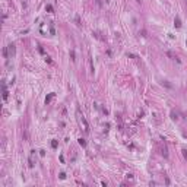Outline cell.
I'll list each match as a JSON object with an SVG mask.
<instances>
[{
  "mask_svg": "<svg viewBox=\"0 0 187 187\" xmlns=\"http://www.w3.org/2000/svg\"><path fill=\"white\" fill-rule=\"evenodd\" d=\"M46 9H47V10H48V12H51V10H53V7H51V6H50V5H48V6H47V7H46Z\"/></svg>",
  "mask_w": 187,
  "mask_h": 187,
  "instance_id": "cell-6",
  "label": "cell"
},
{
  "mask_svg": "<svg viewBox=\"0 0 187 187\" xmlns=\"http://www.w3.org/2000/svg\"><path fill=\"white\" fill-rule=\"evenodd\" d=\"M2 89H3V100H7V89H6V83H2Z\"/></svg>",
  "mask_w": 187,
  "mask_h": 187,
  "instance_id": "cell-1",
  "label": "cell"
},
{
  "mask_svg": "<svg viewBox=\"0 0 187 187\" xmlns=\"http://www.w3.org/2000/svg\"><path fill=\"white\" fill-rule=\"evenodd\" d=\"M79 145H82V146H86V142H85V139H79Z\"/></svg>",
  "mask_w": 187,
  "mask_h": 187,
  "instance_id": "cell-3",
  "label": "cell"
},
{
  "mask_svg": "<svg viewBox=\"0 0 187 187\" xmlns=\"http://www.w3.org/2000/svg\"><path fill=\"white\" fill-rule=\"evenodd\" d=\"M7 50H9L10 56H13V54H15V46H13V44H9V46H7Z\"/></svg>",
  "mask_w": 187,
  "mask_h": 187,
  "instance_id": "cell-2",
  "label": "cell"
},
{
  "mask_svg": "<svg viewBox=\"0 0 187 187\" xmlns=\"http://www.w3.org/2000/svg\"><path fill=\"white\" fill-rule=\"evenodd\" d=\"M51 146H53V148H57V142L53 140V142H51Z\"/></svg>",
  "mask_w": 187,
  "mask_h": 187,
  "instance_id": "cell-5",
  "label": "cell"
},
{
  "mask_svg": "<svg viewBox=\"0 0 187 187\" xmlns=\"http://www.w3.org/2000/svg\"><path fill=\"white\" fill-rule=\"evenodd\" d=\"M175 25H177L178 28L181 26V22H180V19H178V18H175Z\"/></svg>",
  "mask_w": 187,
  "mask_h": 187,
  "instance_id": "cell-4",
  "label": "cell"
}]
</instances>
